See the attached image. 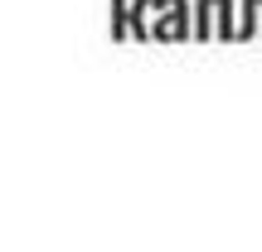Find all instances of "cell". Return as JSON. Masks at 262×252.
I'll list each match as a JSON object with an SVG mask.
<instances>
[{
  "instance_id": "7a4b0ae2",
  "label": "cell",
  "mask_w": 262,
  "mask_h": 252,
  "mask_svg": "<svg viewBox=\"0 0 262 252\" xmlns=\"http://www.w3.org/2000/svg\"><path fill=\"white\" fill-rule=\"evenodd\" d=\"M189 34L194 39H214V0H189Z\"/></svg>"
},
{
  "instance_id": "6da1fadb",
  "label": "cell",
  "mask_w": 262,
  "mask_h": 252,
  "mask_svg": "<svg viewBox=\"0 0 262 252\" xmlns=\"http://www.w3.org/2000/svg\"><path fill=\"white\" fill-rule=\"evenodd\" d=\"M214 39L238 44V0H214Z\"/></svg>"
},
{
  "instance_id": "3957f363",
  "label": "cell",
  "mask_w": 262,
  "mask_h": 252,
  "mask_svg": "<svg viewBox=\"0 0 262 252\" xmlns=\"http://www.w3.org/2000/svg\"><path fill=\"white\" fill-rule=\"evenodd\" d=\"M253 5V15H257V39H262V0H248Z\"/></svg>"
}]
</instances>
